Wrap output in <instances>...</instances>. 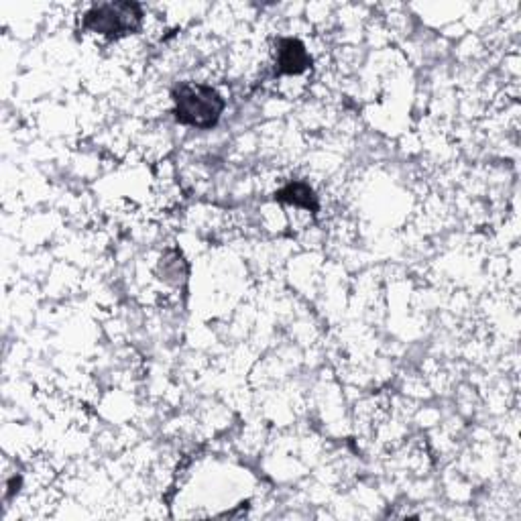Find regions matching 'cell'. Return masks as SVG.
<instances>
[{
	"instance_id": "7a4b0ae2",
	"label": "cell",
	"mask_w": 521,
	"mask_h": 521,
	"mask_svg": "<svg viewBox=\"0 0 521 521\" xmlns=\"http://www.w3.org/2000/svg\"><path fill=\"white\" fill-rule=\"evenodd\" d=\"M141 9L131 3H110L94 7L86 15V29L108 35V37H121L129 35L139 29L141 25Z\"/></svg>"
},
{
	"instance_id": "277c9868",
	"label": "cell",
	"mask_w": 521,
	"mask_h": 521,
	"mask_svg": "<svg viewBox=\"0 0 521 521\" xmlns=\"http://www.w3.org/2000/svg\"><path fill=\"white\" fill-rule=\"evenodd\" d=\"M277 200L289 202V204H294V206H302V208H308V210H316L318 208L316 196H314V192L306 184L287 186L285 190H281L277 194Z\"/></svg>"
},
{
	"instance_id": "6da1fadb",
	"label": "cell",
	"mask_w": 521,
	"mask_h": 521,
	"mask_svg": "<svg viewBox=\"0 0 521 521\" xmlns=\"http://www.w3.org/2000/svg\"><path fill=\"white\" fill-rule=\"evenodd\" d=\"M173 102H176V119L200 129L214 127L224 110L220 94L202 84H182L173 92Z\"/></svg>"
},
{
	"instance_id": "3957f363",
	"label": "cell",
	"mask_w": 521,
	"mask_h": 521,
	"mask_svg": "<svg viewBox=\"0 0 521 521\" xmlns=\"http://www.w3.org/2000/svg\"><path fill=\"white\" fill-rule=\"evenodd\" d=\"M310 68V55L298 39H283L277 45V72L279 74H302Z\"/></svg>"
}]
</instances>
